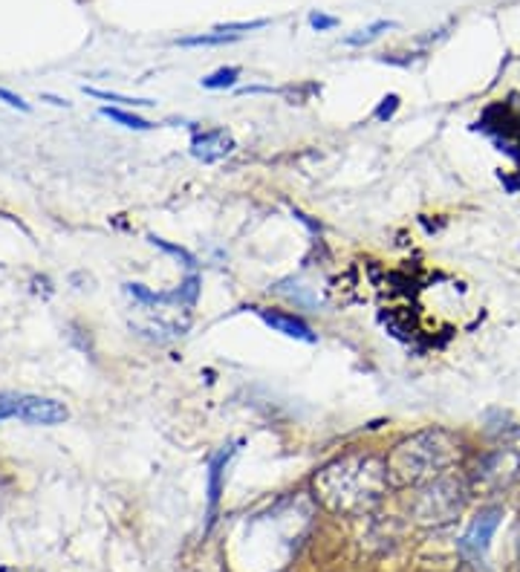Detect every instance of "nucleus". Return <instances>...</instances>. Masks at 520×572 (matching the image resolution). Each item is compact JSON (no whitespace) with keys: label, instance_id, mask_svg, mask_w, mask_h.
I'll list each match as a JSON object with an SVG mask.
<instances>
[{"label":"nucleus","instance_id":"nucleus-1","mask_svg":"<svg viewBox=\"0 0 520 572\" xmlns=\"http://www.w3.org/2000/svg\"><path fill=\"white\" fill-rule=\"evenodd\" d=\"M388 459L362 451L336 457L312 480V495H316L318 504L327 512L341 514V518L373 512L388 497Z\"/></svg>","mask_w":520,"mask_h":572},{"label":"nucleus","instance_id":"nucleus-2","mask_svg":"<svg viewBox=\"0 0 520 572\" xmlns=\"http://www.w3.org/2000/svg\"><path fill=\"white\" fill-rule=\"evenodd\" d=\"M462 445L445 428H426L405 437L396 449L385 457L390 483L419 488L436 477H445L460 463Z\"/></svg>","mask_w":520,"mask_h":572},{"label":"nucleus","instance_id":"nucleus-3","mask_svg":"<svg viewBox=\"0 0 520 572\" xmlns=\"http://www.w3.org/2000/svg\"><path fill=\"white\" fill-rule=\"evenodd\" d=\"M469 497H471L469 483L445 474V477H436L426 486H419L414 504H410V521L417 526L440 529L460 518V512L465 509V500Z\"/></svg>","mask_w":520,"mask_h":572},{"label":"nucleus","instance_id":"nucleus-4","mask_svg":"<svg viewBox=\"0 0 520 572\" xmlns=\"http://www.w3.org/2000/svg\"><path fill=\"white\" fill-rule=\"evenodd\" d=\"M520 480V451L517 449H495L477 459L469 474L471 497H498Z\"/></svg>","mask_w":520,"mask_h":572},{"label":"nucleus","instance_id":"nucleus-5","mask_svg":"<svg viewBox=\"0 0 520 572\" xmlns=\"http://www.w3.org/2000/svg\"><path fill=\"white\" fill-rule=\"evenodd\" d=\"M0 420H23L30 425H64L70 420V411L58 399L30 396V394H4L0 396Z\"/></svg>","mask_w":520,"mask_h":572},{"label":"nucleus","instance_id":"nucleus-6","mask_svg":"<svg viewBox=\"0 0 520 572\" xmlns=\"http://www.w3.org/2000/svg\"><path fill=\"white\" fill-rule=\"evenodd\" d=\"M498 526H500V509L480 512L471 521L469 532L462 535L460 549L469 555V558H474V561H483L489 547H491V538H495V532H498Z\"/></svg>","mask_w":520,"mask_h":572},{"label":"nucleus","instance_id":"nucleus-7","mask_svg":"<svg viewBox=\"0 0 520 572\" xmlns=\"http://www.w3.org/2000/svg\"><path fill=\"white\" fill-rule=\"evenodd\" d=\"M231 150H235V136L223 128L202 131V133H194V139H191V153H194V159H200V162H220Z\"/></svg>","mask_w":520,"mask_h":572},{"label":"nucleus","instance_id":"nucleus-8","mask_svg":"<svg viewBox=\"0 0 520 572\" xmlns=\"http://www.w3.org/2000/svg\"><path fill=\"white\" fill-rule=\"evenodd\" d=\"M257 315L264 318L272 330L281 332V336H286V339H298V341H307V344L316 341L312 330L295 315H286V313H278V310H257Z\"/></svg>","mask_w":520,"mask_h":572},{"label":"nucleus","instance_id":"nucleus-9","mask_svg":"<svg viewBox=\"0 0 520 572\" xmlns=\"http://www.w3.org/2000/svg\"><path fill=\"white\" fill-rule=\"evenodd\" d=\"M102 116L113 119V122L121 124V128H130V131H150V128H154L150 122H145V119H139V116L128 113V110H119V107H102Z\"/></svg>","mask_w":520,"mask_h":572},{"label":"nucleus","instance_id":"nucleus-10","mask_svg":"<svg viewBox=\"0 0 520 572\" xmlns=\"http://www.w3.org/2000/svg\"><path fill=\"white\" fill-rule=\"evenodd\" d=\"M235 454V449H226L220 454H214L211 459V480H209V492H211V506L217 504V497H220V477H223V468L229 463V457Z\"/></svg>","mask_w":520,"mask_h":572},{"label":"nucleus","instance_id":"nucleus-11","mask_svg":"<svg viewBox=\"0 0 520 572\" xmlns=\"http://www.w3.org/2000/svg\"><path fill=\"white\" fill-rule=\"evenodd\" d=\"M238 76H240L238 67H223V69H217V73L205 76V78H202V87H205V90H226V87L235 85Z\"/></svg>","mask_w":520,"mask_h":572},{"label":"nucleus","instance_id":"nucleus-12","mask_svg":"<svg viewBox=\"0 0 520 572\" xmlns=\"http://www.w3.org/2000/svg\"><path fill=\"white\" fill-rule=\"evenodd\" d=\"M150 243H154L157 249H162V252H168V255H174L176 260H183L188 269H194L197 267V258L188 252V249H183V246H176V243H168V241H162V237H157V234H150L148 237Z\"/></svg>","mask_w":520,"mask_h":572},{"label":"nucleus","instance_id":"nucleus-13","mask_svg":"<svg viewBox=\"0 0 520 572\" xmlns=\"http://www.w3.org/2000/svg\"><path fill=\"white\" fill-rule=\"evenodd\" d=\"M197 295H200V277L197 275H188L185 281H183V286L176 289V292H171V301L183 304V306H191V304L197 301Z\"/></svg>","mask_w":520,"mask_h":572},{"label":"nucleus","instance_id":"nucleus-14","mask_svg":"<svg viewBox=\"0 0 520 572\" xmlns=\"http://www.w3.org/2000/svg\"><path fill=\"white\" fill-rule=\"evenodd\" d=\"M85 93L95 95V99H102V102H116V104H125V107H148V104H154L148 99H130V95H119V93H107V90H95V87H85Z\"/></svg>","mask_w":520,"mask_h":572},{"label":"nucleus","instance_id":"nucleus-15","mask_svg":"<svg viewBox=\"0 0 520 572\" xmlns=\"http://www.w3.org/2000/svg\"><path fill=\"white\" fill-rule=\"evenodd\" d=\"M229 41H238V35H197V38H180V47H214V44H229Z\"/></svg>","mask_w":520,"mask_h":572},{"label":"nucleus","instance_id":"nucleus-16","mask_svg":"<svg viewBox=\"0 0 520 572\" xmlns=\"http://www.w3.org/2000/svg\"><path fill=\"white\" fill-rule=\"evenodd\" d=\"M393 21H379V23H373V26H367V30H362V35H353V38H347V44H367V41H373L381 30H393Z\"/></svg>","mask_w":520,"mask_h":572},{"label":"nucleus","instance_id":"nucleus-17","mask_svg":"<svg viewBox=\"0 0 520 572\" xmlns=\"http://www.w3.org/2000/svg\"><path fill=\"white\" fill-rule=\"evenodd\" d=\"M269 21L266 18H257V21H240V23H220L217 26V32H229V35H235V32H252V30H260V26H266Z\"/></svg>","mask_w":520,"mask_h":572},{"label":"nucleus","instance_id":"nucleus-18","mask_svg":"<svg viewBox=\"0 0 520 572\" xmlns=\"http://www.w3.org/2000/svg\"><path fill=\"white\" fill-rule=\"evenodd\" d=\"M396 110H399V95H385V99H381V104L376 107V119L379 122H388L393 113H396Z\"/></svg>","mask_w":520,"mask_h":572},{"label":"nucleus","instance_id":"nucleus-19","mask_svg":"<svg viewBox=\"0 0 520 572\" xmlns=\"http://www.w3.org/2000/svg\"><path fill=\"white\" fill-rule=\"evenodd\" d=\"M0 99H4L9 107H15V110H21V113H30V104H26L21 95H15V93H9V90H4L0 87Z\"/></svg>","mask_w":520,"mask_h":572},{"label":"nucleus","instance_id":"nucleus-20","mask_svg":"<svg viewBox=\"0 0 520 572\" xmlns=\"http://www.w3.org/2000/svg\"><path fill=\"white\" fill-rule=\"evenodd\" d=\"M309 23L316 26V30H333L336 18H327V15H309Z\"/></svg>","mask_w":520,"mask_h":572}]
</instances>
